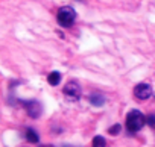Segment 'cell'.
<instances>
[{
  "label": "cell",
  "instance_id": "8992f818",
  "mask_svg": "<svg viewBox=\"0 0 155 147\" xmlns=\"http://www.w3.org/2000/svg\"><path fill=\"white\" fill-rule=\"evenodd\" d=\"M90 103L94 105V106H102L105 103V97L101 94V93H93L90 96Z\"/></svg>",
  "mask_w": 155,
  "mask_h": 147
},
{
  "label": "cell",
  "instance_id": "ba28073f",
  "mask_svg": "<svg viewBox=\"0 0 155 147\" xmlns=\"http://www.w3.org/2000/svg\"><path fill=\"white\" fill-rule=\"evenodd\" d=\"M26 139H28L29 142H38L40 136H38V133H37L34 129L28 127V129H26Z\"/></svg>",
  "mask_w": 155,
  "mask_h": 147
},
{
  "label": "cell",
  "instance_id": "3957f363",
  "mask_svg": "<svg viewBox=\"0 0 155 147\" xmlns=\"http://www.w3.org/2000/svg\"><path fill=\"white\" fill-rule=\"evenodd\" d=\"M62 91H64L65 97H67L68 100H71V102L79 100V97H81V87L78 85L76 82H68V84L64 87Z\"/></svg>",
  "mask_w": 155,
  "mask_h": 147
},
{
  "label": "cell",
  "instance_id": "7a4b0ae2",
  "mask_svg": "<svg viewBox=\"0 0 155 147\" xmlns=\"http://www.w3.org/2000/svg\"><path fill=\"white\" fill-rule=\"evenodd\" d=\"M76 20V11L71 6H62L58 11V23L64 27H68Z\"/></svg>",
  "mask_w": 155,
  "mask_h": 147
},
{
  "label": "cell",
  "instance_id": "30bf717a",
  "mask_svg": "<svg viewBox=\"0 0 155 147\" xmlns=\"http://www.w3.org/2000/svg\"><path fill=\"white\" fill-rule=\"evenodd\" d=\"M110 135H117L119 132H120V124H114L113 127H110Z\"/></svg>",
  "mask_w": 155,
  "mask_h": 147
},
{
  "label": "cell",
  "instance_id": "277c9868",
  "mask_svg": "<svg viewBox=\"0 0 155 147\" xmlns=\"http://www.w3.org/2000/svg\"><path fill=\"white\" fill-rule=\"evenodd\" d=\"M134 96L140 100H146L152 96V88L149 84H138L135 88H134Z\"/></svg>",
  "mask_w": 155,
  "mask_h": 147
},
{
  "label": "cell",
  "instance_id": "6da1fadb",
  "mask_svg": "<svg viewBox=\"0 0 155 147\" xmlns=\"http://www.w3.org/2000/svg\"><path fill=\"white\" fill-rule=\"evenodd\" d=\"M144 123H146V120H144L143 114L137 109H132L126 117V127L129 132H138L144 126Z\"/></svg>",
  "mask_w": 155,
  "mask_h": 147
},
{
  "label": "cell",
  "instance_id": "8fae6325",
  "mask_svg": "<svg viewBox=\"0 0 155 147\" xmlns=\"http://www.w3.org/2000/svg\"><path fill=\"white\" fill-rule=\"evenodd\" d=\"M146 123H147L149 126H155V115H153V114L147 115V118H146Z\"/></svg>",
  "mask_w": 155,
  "mask_h": 147
},
{
  "label": "cell",
  "instance_id": "52a82bcc",
  "mask_svg": "<svg viewBox=\"0 0 155 147\" xmlns=\"http://www.w3.org/2000/svg\"><path fill=\"white\" fill-rule=\"evenodd\" d=\"M47 82L52 85V87H56V85H59V82H61V75L58 71H52L50 75L47 76Z\"/></svg>",
  "mask_w": 155,
  "mask_h": 147
},
{
  "label": "cell",
  "instance_id": "9c48e42d",
  "mask_svg": "<svg viewBox=\"0 0 155 147\" xmlns=\"http://www.w3.org/2000/svg\"><path fill=\"white\" fill-rule=\"evenodd\" d=\"M107 144V141L104 139V136H94L93 138V145H96V147H104Z\"/></svg>",
  "mask_w": 155,
  "mask_h": 147
},
{
  "label": "cell",
  "instance_id": "5b68a950",
  "mask_svg": "<svg viewBox=\"0 0 155 147\" xmlns=\"http://www.w3.org/2000/svg\"><path fill=\"white\" fill-rule=\"evenodd\" d=\"M25 108H26L28 114H29L32 118L40 117V115H41V111H43V108H41V105H40L38 102H25Z\"/></svg>",
  "mask_w": 155,
  "mask_h": 147
}]
</instances>
